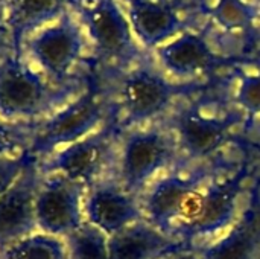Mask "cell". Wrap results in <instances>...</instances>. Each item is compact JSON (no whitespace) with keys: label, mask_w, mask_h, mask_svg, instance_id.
Segmentation results:
<instances>
[{"label":"cell","mask_w":260,"mask_h":259,"mask_svg":"<svg viewBox=\"0 0 260 259\" xmlns=\"http://www.w3.org/2000/svg\"><path fill=\"white\" fill-rule=\"evenodd\" d=\"M75 89L58 85L20 50L0 56V118L9 122H40L70 102Z\"/></svg>","instance_id":"obj_1"},{"label":"cell","mask_w":260,"mask_h":259,"mask_svg":"<svg viewBox=\"0 0 260 259\" xmlns=\"http://www.w3.org/2000/svg\"><path fill=\"white\" fill-rule=\"evenodd\" d=\"M82 26L66 9L55 21L29 35L20 52L52 82L69 84V75L84 50Z\"/></svg>","instance_id":"obj_2"},{"label":"cell","mask_w":260,"mask_h":259,"mask_svg":"<svg viewBox=\"0 0 260 259\" xmlns=\"http://www.w3.org/2000/svg\"><path fill=\"white\" fill-rule=\"evenodd\" d=\"M104 102L93 92H85L44 121L35 124L29 154L44 160L61 147H69L88 134L104 119Z\"/></svg>","instance_id":"obj_3"},{"label":"cell","mask_w":260,"mask_h":259,"mask_svg":"<svg viewBox=\"0 0 260 259\" xmlns=\"http://www.w3.org/2000/svg\"><path fill=\"white\" fill-rule=\"evenodd\" d=\"M85 188L58 172L43 174L35 197L38 229L47 235L64 238L78 231L85 223L81 205Z\"/></svg>","instance_id":"obj_4"},{"label":"cell","mask_w":260,"mask_h":259,"mask_svg":"<svg viewBox=\"0 0 260 259\" xmlns=\"http://www.w3.org/2000/svg\"><path fill=\"white\" fill-rule=\"evenodd\" d=\"M75 6L99 53L120 61L139 55L131 26L116 0H79Z\"/></svg>","instance_id":"obj_5"},{"label":"cell","mask_w":260,"mask_h":259,"mask_svg":"<svg viewBox=\"0 0 260 259\" xmlns=\"http://www.w3.org/2000/svg\"><path fill=\"white\" fill-rule=\"evenodd\" d=\"M43 174L34 159L0 197V253L38 231L35 197Z\"/></svg>","instance_id":"obj_6"},{"label":"cell","mask_w":260,"mask_h":259,"mask_svg":"<svg viewBox=\"0 0 260 259\" xmlns=\"http://www.w3.org/2000/svg\"><path fill=\"white\" fill-rule=\"evenodd\" d=\"M110 130L104 128L62 148L44 160H37L41 174H62L73 182L93 186L110 162Z\"/></svg>","instance_id":"obj_7"},{"label":"cell","mask_w":260,"mask_h":259,"mask_svg":"<svg viewBox=\"0 0 260 259\" xmlns=\"http://www.w3.org/2000/svg\"><path fill=\"white\" fill-rule=\"evenodd\" d=\"M204 192L197 183L180 176H168L158 180L146 198V215L154 227L163 234L171 232L172 223L181 220V226L192 223L201 208Z\"/></svg>","instance_id":"obj_8"},{"label":"cell","mask_w":260,"mask_h":259,"mask_svg":"<svg viewBox=\"0 0 260 259\" xmlns=\"http://www.w3.org/2000/svg\"><path fill=\"white\" fill-rule=\"evenodd\" d=\"M172 157L168 139L160 131L133 133L123 148L122 179L128 191H137Z\"/></svg>","instance_id":"obj_9"},{"label":"cell","mask_w":260,"mask_h":259,"mask_svg":"<svg viewBox=\"0 0 260 259\" xmlns=\"http://www.w3.org/2000/svg\"><path fill=\"white\" fill-rule=\"evenodd\" d=\"M87 221L108 237L119 234L142 220L136 200L113 183H94L85 197Z\"/></svg>","instance_id":"obj_10"},{"label":"cell","mask_w":260,"mask_h":259,"mask_svg":"<svg viewBox=\"0 0 260 259\" xmlns=\"http://www.w3.org/2000/svg\"><path fill=\"white\" fill-rule=\"evenodd\" d=\"M242 176L244 172L232 180L224 183H213L207 188L203 195L197 218L192 223L180 227L184 240L192 241L197 237L215 235L232 226L238 212Z\"/></svg>","instance_id":"obj_11"},{"label":"cell","mask_w":260,"mask_h":259,"mask_svg":"<svg viewBox=\"0 0 260 259\" xmlns=\"http://www.w3.org/2000/svg\"><path fill=\"white\" fill-rule=\"evenodd\" d=\"M178 93V87L149 70L129 75L122 87V102L126 122L136 124L163 113Z\"/></svg>","instance_id":"obj_12"},{"label":"cell","mask_w":260,"mask_h":259,"mask_svg":"<svg viewBox=\"0 0 260 259\" xmlns=\"http://www.w3.org/2000/svg\"><path fill=\"white\" fill-rule=\"evenodd\" d=\"M110 259H169L186 250V241L172 240L152 224L142 221L110 237Z\"/></svg>","instance_id":"obj_13"},{"label":"cell","mask_w":260,"mask_h":259,"mask_svg":"<svg viewBox=\"0 0 260 259\" xmlns=\"http://www.w3.org/2000/svg\"><path fill=\"white\" fill-rule=\"evenodd\" d=\"M235 118H207L198 110H186L175 119V130L181 147L192 157H207L218 151L229 139Z\"/></svg>","instance_id":"obj_14"},{"label":"cell","mask_w":260,"mask_h":259,"mask_svg":"<svg viewBox=\"0 0 260 259\" xmlns=\"http://www.w3.org/2000/svg\"><path fill=\"white\" fill-rule=\"evenodd\" d=\"M161 64L177 76H192L212 69L218 58L200 35L186 32L158 49Z\"/></svg>","instance_id":"obj_15"},{"label":"cell","mask_w":260,"mask_h":259,"mask_svg":"<svg viewBox=\"0 0 260 259\" xmlns=\"http://www.w3.org/2000/svg\"><path fill=\"white\" fill-rule=\"evenodd\" d=\"M129 21L137 38L148 47L158 46L183 29V21L171 8L151 0H134Z\"/></svg>","instance_id":"obj_16"},{"label":"cell","mask_w":260,"mask_h":259,"mask_svg":"<svg viewBox=\"0 0 260 259\" xmlns=\"http://www.w3.org/2000/svg\"><path fill=\"white\" fill-rule=\"evenodd\" d=\"M66 3L67 0H11L8 26L15 46L20 49L29 35L55 21L67 9Z\"/></svg>","instance_id":"obj_17"},{"label":"cell","mask_w":260,"mask_h":259,"mask_svg":"<svg viewBox=\"0 0 260 259\" xmlns=\"http://www.w3.org/2000/svg\"><path fill=\"white\" fill-rule=\"evenodd\" d=\"M260 247V212L250 211L222 240L207 247L201 259H254Z\"/></svg>","instance_id":"obj_18"},{"label":"cell","mask_w":260,"mask_h":259,"mask_svg":"<svg viewBox=\"0 0 260 259\" xmlns=\"http://www.w3.org/2000/svg\"><path fill=\"white\" fill-rule=\"evenodd\" d=\"M0 259H69V252L58 237L34 234L0 253Z\"/></svg>","instance_id":"obj_19"},{"label":"cell","mask_w":260,"mask_h":259,"mask_svg":"<svg viewBox=\"0 0 260 259\" xmlns=\"http://www.w3.org/2000/svg\"><path fill=\"white\" fill-rule=\"evenodd\" d=\"M110 237L85 221L78 231L66 237L69 259H110Z\"/></svg>","instance_id":"obj_20"},{"label":"cell","mask_w":260,"mask_h":259,"mask_svg":"<svg viewBox=\"0 0 260 259\" xmlns=\"http://www.w3.org/2000/svg\"><path fill=\"white\" fill-rule=\"evenodd\" d=\"M37 122H9L0 118V159L29 153Z\"/></svg>","instance_id":"obj_21"},{"label":"cell","mask_w":260,"mask_h":259,"mask_svg":"<svg viewBox=\"0 0 260 259\" xmlns=\"http://www.w3.org/2000/svg\"><path fill=\"white\" fill-rule=\"evenodd\" d=\"M212 15L225 31H244L253 26L257 11L244 0H218Z\"/></svg>","instance_id":"obj_22"},{"label":"cell","mask_w":260,"mask_h":259,"mask_svg":"<svg viewBox=\"0 0 260 259\" xmlns=\"http://www.w3.org/2000/svg\"><path fill=\"white\" fill-rule=\"evenodd\" d=\"M236 101L248 113L260 114V72L256 75L242 76Z\"/></svg>","instance_id":"obj_23"},{"label":"cell","mask_w":260,"mask_h":259,"mask_svg":"<svg viewBox=\"0 0 260 259\" xmlns=\"http://www.w3.org/2000/svg\"><path fill=\"white\" fill-rule=\"evenodd\" d=\"M34 159L35 157H32L29 153L17 157L0 159V197L14 185V182L20 177V174Z\"/></svg>","instance_id":"obj_24"},{"label":"cell","mask_w":260,"mask_h":259,"mask_svg":"<svg viewBox=\"0 0 260 259\" xmlns=\"http://www.w3.org/2000/svg\"><path fill=\"white\" fill-rule=\"evenodd\" d=\"M9 2L11 0H0V56L6 55L12 50H20L9 32L8 17H9Z\"/></svg>","instance_id":"obj_25"},{"label":"cell","mask_w":260,"mask_h":259,"mask_svg":"<svg viewBox=\"0 0 260 259\" xmlns=\"http://www.w3.org/2000/svg\"><path fill=\"white\" fill-rule=\"evenodd\" d=\"M169 259H197V258H190V256H181V258H169ZM201 259V258H198Z\"/></svg>","instance_id":"obj_26"}]
</instances>
